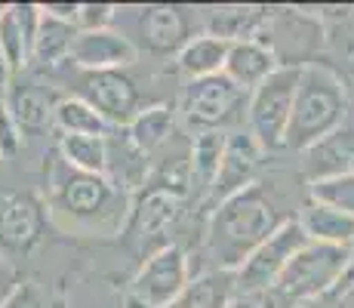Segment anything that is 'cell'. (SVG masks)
Masks as SVG:
<instances>
[{
	"label": "cell",
	"instance_id": "cell-12",
	"mask_svg": "<svg viewBox=\"0 0 354 308\" xmlns=\"http://www.w3.org/2000/svg\"><path fill=\"white\" fill-rule=\"evenodd\" d=\"M182 210H185V201L173 194H163V191H148L139 188L129 203V216H127V231L136 237V244L142 250L158 253L163 246H169L163 241V235L173 231V225L179 222ZM148 253V256H151Z\"/></svg>",
	"mask_w": 354,
	"mask_h": 308
},
{
	"label": "cell",
	"instance_id": "cell-26",
	"mask_svg": "<svg viewBox=\"0 0 354 308\" xmlns=\"http://www.w3.org/2000/svg\"><path fill=\"white\" fill-rule=\"evenodd\" d=\"M62 136H108L111 127L102 118L90 102H84L80 96H62L56 105V120Z\"/></svg>",
	"mask_w": 354,
	"mask_h": 308
},
{
	"label": "cell",
	"instance_id": "cell-27",
	"mask_svg": "<svg viewBox=\"0 0 354 308\" xmlns=\"http://www.w3.org/2000/svg\"><path fill=\"white\" fill-rule=\"evenodd\" d=\"M308 197L317 203L339 210V213L354 219V173L333 176V179H321L308 185Z\"/></svg>",
	"mask_w": 354,
	"mask_h": 308
},
{
	"label": "cell",
	"instance_id": "cell-2",
	"mask_svg": "<svg viewBox=\"0 0 354 308\" xmlns=\"http://www.w3.org/2000/svg\"><path fill=\"white\" fill-rule=\"evenodd\" d=\"M351 114H354L351 96L342 74L336 68H330L326 62H308L302 68L296 105H292L287 148L299 154L308 152L324 136L336 133Z\"/></svg>",
	"mask_w": 354,
	"mask_h": 308
},
{
	"label": "cell",
	"instance_id": "cell-32",
	"mask_svg": "<svg viewBox=\"0 0 354 308\" xmlns=\"http://www.w3.org/2000/svg\"><path fill=\"white\" fill-rule=\"evenodd\" d=\"M228 308H268L262 302V296H243V293H237L234 302H231Z\"/></svg>",
	"mask_w": 354,
	"mask_h": 308
},
{
	"label": "cell",
	"instance_id": "cell-5",
	"mask_svg": "<svg viewBox=\"0 0 354 308\" xmlns=\"http://www.w3.org/2000/svg\"><path fill=\"white\" fill-rule=\"evenodd\" d=\"M250 93L241 90L225 74H213V78L188 80L185 93H182L179 114L194 136L201 133H234L241 123L247 120Z\"/></svg>",
	"mask_w": 354,
	"mask_h": 308
},
{
	"label": "cell",
	"instance_id": "cell-30",
	"mask_svg": "<svg viewBox=\"0 0 354 308\" xmlns=\"http://www.w3.org/2000/svg\"><path fill=\"white\" fill-rule=\"evenodd\" d=\"M19 284H22V280L16 278V269H12V262L3 256V253H0V308L6 305V299H10L12 293H16Z\"/></svg>",
	"mask_w": 354,
	"mask_h": 308
},
{
	"label": "cell",
	"instance_id": "cell-29",
	"mask_svg": "<svg viewBox=\"0 0 354 308\" xmlns=\"http://www.w3.org/2000/svg\"><path fill=\"white\" fill-rule=\"evenodd\" d=\"M3 308H50V299L44 296V290L34 280H22Z\"/></svg>",
	"mask_w": 354,
	"mask_h": 308
},
{
	"label": "cell",
	"instance_id": "cell-22",
	"mask_svg": "<svg viewBox=\"0 0 354 308\" xmlns=\"http://www.w3.org/2000/svg\"><path fill=\"white\" fill-rule=\"evenodd\" d=\"M176 127H179V120H176V111L169 105H148L127 127V136L142 154L151 157L176 139Z\"/></svg>",
	"mask_w": 354,
	"mask_h": 308
},
{
	"label": "cell",
	"instance_id": "cell-25",
	"mask_svg": "<svg viewBox=\"0 0 354 308\" xmlns=\"http://www.w3.org/2000/svg\"><path fill=\"white\" fill-rule=\"evenodd\" d=\"M59 157L80 173L108 176V136H59Z\"/></svg>",
	"mask_w": 354,
	"mask_h": 308
},
{
	"label": "cell",
	"instance_id": "cell-15",
	"mask_svg": "<svg viewBox=\"0 0 354 308\" xmlns=\"http://www.w3.org/2000/svg\"><path fill=\"white\" fill-rule=\"evenodd\" d=\"M136 34H139L142 46L158 56H179L182 46L194 37L188 34V19L179 6H167V3H154V6H142L136 16Z\"/></svg>",
	"mask_w": 354,
	"mask_h": 308
},
{
	"label": "cell",
	"instance_id": "cell-20",
	"mask_svg": "<svg viewBox=\"0 0 354 308\" xmlns=\"http://www.w3.org/2000/svg\"><path fill=\"white\" fill-rule=\"evenodd\" d=\"M296 219H299V225H302V231L308 235V241L354 250V219L351 216H345V213H339V210L308 197V201L299 207Z\"/></svg>",
	"mask_w": 354,
	"mask_h": 308
},
{
	"label": "cell",
	"instance_id": "cell-19",
	"mask_svg": "<svg viewBox=\"0 0 354 308\" xmlns=\"http://www.w3.org/2000/svg\"><path fill=\"white\" fill-rule=\"evenodd\" d=\"M225 142L228 133H201L192 139V197L188 201L194 207H207L209 194H213Z\"/></svg>",
	"mask_w": 354,
	"mask_h": 308
},
{
	"label": "cell",
	"instance_id": "cell-24",
	"mask_svg": "<svg viewBox=\"0 0 354 308\" xmlns=\"http://www.w3.org/2000/svg\"><path fill=\"white\" fill-rule=\"evenodd\" d=\"M228 50H231L228 40H222V37H216V34L203 31V34H197V37L188 40L176 59H179V68L188 74V78L201 80V78H213V74L225 71Z\"/></svg>",
	"mask_w": 354,
	"mask_h": 308
},
{
	"label": "cell",
	"instance_id": "cell-33",
	"mask_svg": "<svg viewBox=\"0 0 354 308\" xmlns=\"http://www.w3.org/2000/svg\"><path fill=\"white\" fill-rule=\"evenodd\" d=\"M302 308H333V305H330V299H317V302H311V305H302Z\"/></svg>",
	"mask_w": 354,
	"mask_h": 308
},
{
	"label": "cell",
	"instance_id": "cell-9",
	"mask_svg": "<svg viewBox=\"0 0 354 308\" xmlns=\"http://www.w3.org/2000/svg\"><path fill=\"white\" fill-rule=\"evenodd\" d=\"M46 207L34 191H0V253L6 259H22L44 241Z\"/></svg>",
	"mask_w": 354,
	"mask_h": 308
},
{
	"label": "cell",
	"instance_id": "cell-28",
	"mask_svg": "<svg viewBox=\"0 0 354 308\" xmlns=\"http://www.w3.org/2000/svg\"><path fill=\"white\" fill-rule=\"evenodd\" d=\"M118 16H120V10L111 3H80L77 31H108Z\"/></svg>",
	"mask_w": 354,
	"mask_h": 308
},
{
	"label": "cell",
	"instance_id": "cell-16",
	"mask_svg": "<svg viewBox=\"0 0 354 308\" xmlns=\"http://www.w3.org/2000/svg\"><path fill=\"white\" fill-rule=\"evenodd\" d=\"M302 173L308 185L321 179H333V176L354 173V114L336 133L324 136L308 152H302Z\"/></svg>",
	"mask_w": 354,
	"mask_h": 308
},
{
	"label": "cell",
	"instance_id": "cell-17",
	"mask_svg": "<svg viewBox=\"0 0 354 308\" xmlns=\"http://www.w3.org/2000/svg\"><path fill=\"white\" fill-rule=\"evenodd\" d=\"M62 96H56L50 87L37 84V80L12 78L10 87V111L16 120L19 133H44L53 120H56V105Z\"/></svg>",
	"mask_w": 354,
	"mask_h": 308
},
{
	"label": "cell",
	"instance_id": "cell-7",
	"mask_svg": "<svg viewBox=\"0 0 354 308\" xmlns=\"http://www.w3.org/2000/svg\"><path fill=\"white\" fill-rule=\"evenodd\" d=\"M192 280L188 256L182 246L169 244L163 250L151 253L129 280L127 305L129 308H169L182 296V290Z\"/></svg>",
	"mask_w": 354,
	"mask_h": 308
},
{
	"label": "cell",
	"instance_id": "cell-6",
	"mask_svg": "<svg viewBox=\"0 0 354 308\" xmlns=\"http://www.w3.org/2000/svg\"><path fill=\"white\" fill-rule=\"evenodd\" d=\"M299 80H302V68L281 65L262 87H256L250 93L247 129L256 136V142L268 154L287 148V133L292 120V105H296Z\"/></svg>",
	"mask_w": 354,
	"mask_h": 308
},
{
	"label": "cell",
	"instance_id": "cell-14",
	"mask_svg": "<svg viewBox=\"0 0 354 308\" xmlns=\"http://www.w3.org/2000/svg\"><path fill=\"white\" fill-rule=\"evenodd\" d=\"M37 25L40 6L34 3H12L0 10V56L6 59L12 78H19L31 65Z\"/></svg>",
	"mask_w": 354,
	"mask_h": 308
},
{
	"label": "cell",
	"instance_id": "cell-1",
	"mask_svg": "<svg viewBox=\"0 0 354 308\" xmlns=\"http://www.w3.org/2000/svg\"><path fill=\"white\" fill-rule=\"evenodd\" d=\"M290 219L292 216H283L274 185L262 179L243 188L241 194L222 201L216 210H209L207 219V253L216 262L213 269L237 271L250 253Z\"/></svg>",
	"mask_w": 354,
	"mask_h": 308
},
{
	"label": "cell",
	"instance_id": "cell-3",
	"mask_svg": "<svg viewBox=\"0 0 354 308\" xmlns=\"http://www.w3.org/2000/svg\"><path fill=\"white\" fill-rule=\"evenodd\" d=\"M354 265V250L348 246H330L308 241L292 256L277 284L262 293V302L268 308H302L317 299H326Z\"/></svg>",
	"mask_w": 354,
	"mask_h": 308
},
{
	"label": "cell",
	"instance_id": "cell-18",
	"mask_svg": "<svg viewBox=\"0 0 354 308\" xmlns=\"http://www.w3.org/2000/svg\"><path fill=\"white\" fill-rule=\"evenodd\" d=\"M281 68L274 50L265 44L262 37H250V40H237L228 50V62H225V78L234 80L241 90L253 93L256 87H262L271 74Z\"/></svg>",
	"mask_w": 354,
	"mask_h": 308
},
{
	"label": "cell",
	"instance_id": "cell-21",
	"mask_svg": "<svg viewBox=\"0 0 354 308\" xmlns=\"http://www.w3.org/2000/svg\"><path fill=\"white\" fill-rule=\"evenodd\" d=\"M237 296V271L209 269L188 280L182 296L169 308H228Z\"/></svg>",
	"mask_w": 354,
	"mask_h": 308
},
{
	"label": "cell",
	"instance_id": "cell-11",
	"mask_svg": "<svg viewBox=\"0 0 354 308\" xmlns=\"http://www.w3.org/2000/svg\"><path fill=\"white\" fill-rule=\"evenodd\" d=\"M265 157H268V152L259 145L250 129H234V133H228L225 154H222L219 176H216L213 194H209L207 207L216 210L222 201H228V197L241 194L243 188L256 185L259 176H262Z\"/></svg>",
	"mask_w": 354,
	"mask_h": 308
},
{
	"label": "cell",
	"instance_id": "cell-8",
	"mask_svg": "<svg viewBox=\"0 0 354 308\" xmlns=\"http://www.w3.org/2000/svg\"><path fill=\"white\" fill-rule=\"evenodd\" d=\"M305 244H308V235L302 231L299 219L283 222L281 228L265 244H259L247 256V262L237 269V293H243V296H262V293H268L271 287L277 284V278L287 271L292 256H296Z\"/></svg>",
	"mask_w": 354,
	"mask_h": 308
},
{
	"label": "cell",
	"instance_id": "cell-13",
	"mask_svg": "<svg viewBox=\"0 0 354 308\" xmlns=\"http://www.w3.org/2000/svg\"><path fill=\"white\" fill-rule=\"evenodd\" d=\"M139 50L127 34L108 28V31H80L71 46V59L80 71H124L133 65Z\"/></svg>",
	"mask_w": 354,
	"mask_h": 308
},
{
	"label": "cell",
	"instance_id": "cell-31",
	"mask_svg": "<svg viewBox=\"0 0 354 308\" xmlns=\"http://www.w3.org/2000/svg\"><path fill=\"white\" fill-rule=\"evenodd\" d=\"M40 10L50 12V16H56V19H65V22H74V25H77V10H80V3H44Z\"/></svg>",
	"mask_w": 354,
	"mask_h": 308
},
{
	"label": "cell",
	"instance_id": "cell-10",
	"mask_svg": "<svg viewBox=\"0 0 354 308\" xmlns=\"http://www.w3.org/2000/svg\"><path fill=\"white\" fill-rule=\"evenodd\" d=\"M80 99L108 120V127H129L142 111V96L127 71H80Z\"/></svg>",
	"mask_w": 354,
	"mask_h": 308
},
{
	"label": "cell",
	"instance_id": "cell-4",
	"mask_svg": "<svg viewBox=\"0 0 354 308\" xmlns=\"http://www.w3.org/2000/svg\"><path fill=\"white\" fill-rule=\"evenodd\" d=\"M53 207L62 216L84 225H118L129 216L127 191L114 185L108 176L80 173L59 157L50 173Z\"/></svg>",
	"mask_w": 354,
	"mask_h": 308
},
{
	"label": "cell",
	"instance_id": "cell-23",
	"mask_svg": "<svg viewBox=\"0 0 354 308\" xmlns=\"http://www.w3.org/2000/svg\"><path fill=\"white\" fill-rule=\"evenodd\" d=\"M77 25L56 19L50 12L40 10V25H37V37H34V56L31 65L37 68H53L59 62L71 59V46L77 40Z\"/></svg>",
	"mask_w": 354,
	"mask_h": 308
}]
</instances>
